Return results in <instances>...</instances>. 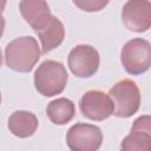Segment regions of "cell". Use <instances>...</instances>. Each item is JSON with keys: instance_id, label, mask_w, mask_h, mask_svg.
<instances>
[{"instance_id": "obj_1", "label": "cell", "mask_w": 151, "mask_h": 151, "mask_svg": "<svg viewBox=\"0 0 151 151\" xmlns=\"http://www.w3.org/2000/svg\"><path fill=\"white\" fill-rule=\"evenodd\" d=\"M41 51L33 37H19L7 44L5 48L6 65L17 72L32 71L40 58Z\"/></svg>"}, {"instance_id": "obj_2", "label": "cell", "mask_w": 151, "mask_h": 151, "mask_svg": "<svg viewBox=\"0 0 151 151\" xmlns=\"http://www.w3.org/2000/svg\"><path fill=\"white\" fill-rule=\"evenodd\" d=\"M67 76V71L60 61L45 60L34 72V87L40 94L53 97L64 91Z\"/></svg>"}, {"instance_id": "obj_3", "label": "cell", "mask_w": 151, "mask_h": 151, "mask_svg": "<svg viewBox=\"0 0 151 151\" xmlns=\"http://www.w3.org/2000/svg\"><path fill=\"white\" fill-rule=\"evenodd\" d=\"M113 101V114L119 118H127L134 114L140 105V92L138 86L131 79H123L116 83L109 91Z\"/></svg>"}, {"instance_id": "obj_4", "label": "cell", "mask_w": 151, "mask_h": 151, "mask_svg": "<svg viewBox=\"0 0 151 151\" xmlns=\"http://www.w3.org/2000/svg\"><path fill=\"white\" fill-rule=\"evenodd\" d=\"M120 61L129 74L138 76L146 72L151 65V45L147 40L134 38L122 48Z\"/></svg>"}, {"instance_id": "obj_5", "label": "cell", "mask_w": 151, "mask_h": 151, "mask_svg": "<svg viewBox=\"0 0 151 151\" xmlns=\"http://www.w3.org/2000/svg\"><path fill=\"white\" fill-rule=\"evenodd\" d=\"M66 143L71 151H98L103 143V133L96 125L77 123L68 129Z\"/></svg>"}, {"instance_id": "obj_6", "label": "cell", "mask_w": 151, "mask_h": 151, "mask_svg": "<svg viewBox=\"0 0 151 151\" xmlns=\"http://www.w3.org/2000/svg\"><path fill=\"white\" fill-rule=\"evenodd\" d=\"M79 109L85 118L96 122L107 119L114 112V105L110 96L99 90L85 92L80 98Z\"/></svg>"}, {"instance_id": "obj_7", "label": "cell", "mask_w": 151, "mask_h": 151, "mask_svg": "<svg viewBox=\"0 0 151 151\" xmlns=\"http://www.w3.org/2000/svg\"><path fill=\"white\" fill-rule=\"evenodd\" d=\"M99 53L90 45H77L71 50L67 64L71 72L79 78H90L94 76L99 67Z\"/></svg>"}, {"instance_id": "obj_8", "label": "cell", "mask_w": 151, "mask_h": 151, "mask_svg": "<svg viewBox=\"0 0 151 151\" xmlns=\"http://www.w3.org/2000/svg\"><path fill=\"white\" fill-rule=\"evenodd\" d=\"M122 20L125 27L133 32H145L151 26L150 1H126L122 9Z\"/></svg>"}, {"instance_id": "obj_9", "label": "cell", "mask_w": 151, "mask_h": 151, "mask_svg": "<svg viewBox=\"0 0 151 151\" xmlns=\"http://www.w3.org/2000/svg\"><path fill=\"white\" fill-rule=\"evenodd\" d=\"M120 151H151L149 116H142L134 120L131 132L120 143Z\"/></svg>"}, {"instance_id": "obj_10", "label": "cell", "mask_w": 151, "mask_h": 151, "mask_svg": "<svg viewBox=\"0 0 151 151\" xmlns=\"http://www.w3.org/2000/svg\"><path fill=\"white\" fill-rule=\"evenodd\" d=\"M19 9L22 18L37 33L45 28L53 17L46 1L22 0L19 2Z\"/></svg>"}, {"instance_id": "obj_11", "label": "cell", "mask_w": 151, "mask_h": 151, "mask_svg": "<svg viewBox=\"0 0 151 151\" xmlns=\"http://www.w3.org/2000/svg\"><path fill=\"white\" fill-rule=\"evenodd\" d=\"M7 125L9 131L14 136L19 138H27L37 131L39 122L34 113L29 111L19 110L9 116Z\"/></svg>"}, {"instance_id": "obj_12", "label": "cell", "mask_w": 151, "mask_h": 151, "mask_svg": "<svg viewBox=\"0 0 151 151\" xmlns=\"http://www.w3.org/2000/svg\"><path fill=\"white\" fill-rule=\"evenodd\" d=\"M38 37L41 42V52L44 54L58 47L65 38V28L63 22L57 18L52 17L45 28L38 32Z\"/></svg>"}, {"instance_id": "obj_13", "label": "cell", "mask_w": 151, "mask_h": 151, "mask_svg": "<svg viewBox=\"0 0 151 151\" xmlns=\"http://www.w3.org/2000/svg\"><path fill=\"white\" fill-rule=\"evenodd\" d=\"M46 114L55 125H64L72 120L76 114V107L72 100L67 98H57L47 104Z\"/></svg>"}, {"instance_id": "obj_14", "label": "cell", "mask_w": 151, "mask_h": 151, "mask_svg": "<svg viewBox=\"0 0 151 151\" xmlns=\"http://www.w3.org/2000/svg\"><path fill=\"white\" fill-rule=\"evenodd\" d=\"M73 4L86 12L100 11L107 5V1H73Z\"/></svg>"}, {"instance_id": "obj_15", "label": "cell", "mask_w": 151, "mask_h": 151, "mask_svg": "<svg viewBox=\"0 0 151 151\" xmlns=\"http://www.w3.org/2000/svg\"><path fill=\"white\" fill-rule=\"evenodd\" d=\"M4 29H5V18H4L2 14L0 13V38L2 37Z\"/></svg>"}, {"instance_id": "obj_16", "label": "cell", "mask_w": 151, "mask_h": 151, "mask_svg": "<svg viewBox=\"0 0 151 151\" xmlns=\"http://www.w3.org/2000/svg\"><path fill=\"white\" fill-rule=\"evenodd\" d=\"M5 6H6V1H0V13H1L2 9L5 8Z\"/></svg>"}, {"instance_id": "obj_17", "label": "cell", "mask_w": 151, "mask_h": 151, "mask_svg": "<svg viewBox=\"0 0 151 151\" xmlns=\"http://www.w3.org/2000/svg\"><path fill=\"white\" fill-rule=\"evenodd\" d=\"M2 64V53H1V50H0V66Z\"/></svg>"}, {"instance_id": "obj_18", "label": "cell", "mask_w": 151, "mask_h": 151, "mask_svg": "<svg viewBox=\"0 0 151 151\" xmlns=\"http://www.w3.org/2000/svg\"><path fill=\"white\" fill-rule=\"evenodd\" d=\"M0 104H1V94H0Z\"/></svg>"}]
</instances>
